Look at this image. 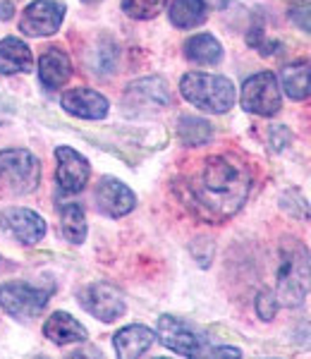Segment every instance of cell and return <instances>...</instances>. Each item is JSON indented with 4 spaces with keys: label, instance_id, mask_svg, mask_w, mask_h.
Returning a JSON list of instances; mask_svg holds the SVG:
<instances>
[{
    "label": "cell",
    "instance_id": "26",
    "mask_svg": "<svg viewBox=\"0 0 311 359\" xmlns=\"http://www.w3.org/2000/svg\"><path fill=\"white\" fill-rule=\"evenodd\" d=\"M290 17H292V22H295L299 29H304V32L311 34V8H297V10H292Z\"/></svg>",
    "mask_w": 311,
    "mask_h": 359
},
{
    "label": "cell",
    "instance_id": "7",
    "mask_svg": "<svg viewBox=\"0 0 311 359\" xmlns=\"http://www.w3.org/2000/svg\"><path fill=\"white\" fill-rule=\"evenodd\" d=\"M158 340L168 350L177 352L182 357H199L206 355V340L197 328H192L187 321H180L175 316L158 318Z\"/></svg>",
    "mask_w": 311,
    "mask_h": 359
},
{
    "label": "cell",
    "instance_id": "9",
    "mask_svg": "<svg viewBox=\"0 0 311 359\" xmlns=\"http://www.w3.org/2000/svg\"><path fill=\"white\" fill-rule=\"evenodd\" d=\"M65 20V5L55 0H36L25 10L20 29L29 36H50L60 29Z\"/></svg>",
    "mask_w": 311,
    "mask_h": 359
},
{
    "label": "cell",
    "instance_id": "21",
    "mask_svg": "<svg viewBox=\"0 0 311 359\" xmlns=\"http://www.w3.org/2000/svg\"><path fill=\"white\" fill-rule=\"evenodd\" d=\"M184 55L199 65H216L223 57V46L211 34H197L184 43Z\"/></svg>",
    "mask_w": 311,
    "mask_h": 359
},
{
    "label": "cell",
    "instance_id": "1",
    "mask_svg": "<svg viewBox=\"0 0 311 359\" xmlns=\"http://www.w3.org/2000/svg\"><path fill=\"white\" fill-rule=\"evenodd\" d=\"M249 168L235 156L218 154L199 163L197 170L187 177L184 189L192 208L204 218L223 221L237 213L249 196Z\"/></svg>",
    "mask_w": 311,
    "mask_h": 359
},
{
    "label": "cell",
    "instance_id": "3",
    "mask_svg": "<svg viewBox=\"0 0 311 359\" xmlns=\"http://www.w3.org/2000/svg\"><path fill=\"white\" fill-rule=\"evenodd\" d=\"M182 96L206 113H228L235 106V86L228 77L209 72H187L180 82Z\"/></svg>",
    "mask_w": 311,
    "mask_h": 359
},
{
    "label": "cell",
    "instance_id": "6",
    "mask_svg": "<svg viewBox=\"0 0 311 359\" xmlns=\"http://www.w3.org/2000/svg\"><path fill=\"white\" fill-rule=\"evenodd\" d=\"M50 292L27 283H8L0 285V306L15 318H34L48 304Z\"/></svg>",
    "mask_w": 311,
    "mask_h": 359
},
{
    "label": "cell",
    "instance_id": "4",
    "mask_svg": "<svg viewBox=\"0 0 311 359\" xmlns=\"http://www.w3.org/2000/svg\"><path fill=\"white\" fill-rule=\"evenodd\" d=\"M41 168L39 161L25 149L0 151V187L10 194H27L39 187Z\"/></svg>",
    "mask_w": 311,
    "mask_h": 359
},
{
    "label": "cell",
    "instance_id": "28",
    "mask_svg": "<svg viewBox=\"0 0 311 359\" xmlns=\"http://www.w3.org/2000/svg\"><path fill=\"white\" fill-rule=\"evenodd\" d=\"M84 3H99V0H84Z\"/></svg>",
    "mask_w": 311,
    "mask_h": 359
},
{
    "label": "cell",
    "instance_id": "27",
    "mask_svg": "<svg viewBox=\"0 0 311 359\" xmlns=\"http://www.w3.org/2000/svg\"><path fill=\"white\" fill-rule=\"evenodd\" d=\"M206 355H233V357H240L242 352L237 347H213V350H206Z\"/></svg>",
    "mask_w": 311,
    "mask_h": 359
},
{
    "label": "cell",
    "instance_id": "8",
    "mask_svg": "<svg viewBox=\"0 0 311 359\" xmlns=\"http://www.w3.org/2000/svg\"><path fill=\"white\" fill-rule=\"evenodd\" d=\"M79 302L91 316L111 323L125 314V297L111 283H91L79 290Z\"/></svg>",
    "mask_w": 311,
    "mask_h": 359
},
{
    "label": "cell",
    "instance_id": "10",
    "mask_svg": "<svg viewBox=\"0 0 311 359\" xmlns=\"http://www.w3.org/2000/svg\"><path fill=\"white\" fill-rule=\"evenodd\" d=\"M55 161H57V170H55V180L60 184V189L65 194H77L82 192L89 182V161L84 158L79 151H74L70 147H60L55 151Z\"/></svg>",
    "mask_w": 311,
    "mask_h": 359
},
{
    "label": "cell",
    "instance_id": "17",
    "mask_svg": "<svg viewBox=\"0 0 311 359\" xmlns=\"http://www.w3.org/2000/svg\"><path fill=\"white\" fill-rule=\"evenodd\" d=\"M43 333L55 345H70V343H84L86 328L74 316L65 314V311H55L43 323Z\"/></svg>",
    "mask_w": 311,
    "mask_h": 359
},
{
    "label": "cell",
    "instance_id": "16",
    "mask_svg": "<svg viewBox=\"0 0 311 359\" xmlns=\"http://www.w3.org/2000/svg\"><path fill=\"white\" fill-rule=\"evenodd\" d=\"M125 101H127V106H134V108H144V111H148V108H163L168 106L170 96H168V86H165L163 79L158 77H151V79H141V82H134L127 89V96H125Z\"/></svg>",
    "mask_w": 311,
    "mask_h": 359
},
{
    "label": "cell",
    "instance_id": "24",
    "mask_svg": "<svg viewBox=\"0 0 311 359\" xmlns=\"http://www.w3.org/2000/svg\"><path fill=\"white\" fill-rule=\"evenodd\" d=\"M168 0H123V10L134 20H151L165 8Z\"/></svg>",
    "mask_w": 311,
    "mask_h": 359
},
{
    "label": "cell",
    "instance_id": "5",
    "mask_svg": "<svg viewBox=\"0 0 311 359\" xmlns=\"http://www.w3.org/2000/svg\"><path fill=\"white\" fill-rule=\"evenodd\" d=\"M242 108L247 113L263 115L270 118L280 111L283 106V96H280V86L273 72H256L242 86V98H240Z\"/></svg>",
    "mask_w": 311,
    "mask_h": 359
},
{
    "label": "cell",
    "instance_id": "23",
    "mask_svg": "<svg viewBox=\"0 0 311 359\" xmlns=\"http://www.w3.org/2000/svg\"><path fill=\"white\" fill-rule=\"evenodd\" d=\"M177 132H180L184 147H201L211 139L213 127L201 118H182L180 125H177Z\"/></svg>",
    "mask_w": 311,
    "mask_h": 359
},
{
    "label": "cell",
    "instance_id": "15",
    "mask_svg": "<svg viewBox=\"0 0 311 359\" xmlns=\"http://www.w3.org/2000/svg\"><path fill=\"white\" fill-rule=\"evenodd\" d=\"M156 343V333L151 328L141 326V323H134V326H125L123 331L115 333L113 345L115 352H118L120 359H137L141 357L144 352L151 350V345Z\"/></svg>",
    "mask_w": 311,
    "mask_h": 359
},
{
    "label": "cell",
    "instance_id": "20",
    "mask_svg": "<svg viewBox=\"0 0 311 359\" xmlns=\"http://www.w3.org/2000/svg\"><path fill=\"white\" fill-rule=\"evenodd\" d=\"M209 17L206 0H172L170 5V22L177 29H194L204 25Z\"/></svg>",
    "mask_w": 311,
    "mask_h": 359
},
{
    "label": "cell",
    "instance_id": "18",
    "mask_svg": "<svg viewBox=\"0 0 311 359\" xmlns=\"http://www.w3.org/2000/svg\"><path fill=\"white\" fill-rule=\"evenodd\" d=\"M34 65V57L29 46L22 39L8 36L0 41V74L29 72Z\"/></svg>",
    "mask_w": 311,
    "mask_h": 359
},
{
    "label": "cell",
    "instance_id": "13",
    "mask_svg": "<svg viewBox=\"0 0 311 359\" xmlns=\"http://www.w3.org/2000/svg\"><path fill=\"white\" fill-rule=\"evenodd\" d=\"M72 77V62L70 55L62 48H46L41 60H39V79L48 91H57L67 84V79Z\"/></svg>",
    "mask_w": 311,
    "mask_h": 359
},
{
    "label": "cell",
    "instance_id": "2",
    "mask_svg": "<svg viewBox=\"0 0 311 359\" xmlns=\"http://www.w3.org/2000/svg\"><path fill=\"white\" fill-rule=\"evenodd\" d=\"M311 292V254L299 240L280 245V264L275 276V299L285 306H299Z\"/></svg>",
    "mask_w": 311,
    "mask_h": 359
},
{
    "label": "cell",
    "instance_id": "22",
    "mask_svg": "<svg viewBox=\"0 0 311 359\" xmlns=\"http://www.w3.org/2000/svg\"><path fill=\"white\" fill-rule=\"evenodd\" d=\"M60 223H62V235L72 245H82L86 237V216L84 208L79 204H62L60 206Z\"/></svg>",
    "mask_w": 311,
    "mask_h": 359
},
{
    "label": "cell",
    "instance_id": "12",
    "mask_svg": "<svg viewBox=\"0 0 311 359\" xmlns=\"http://www.w3.org/2000/svg\"><path fill=\"white\" fill-rule=\"evenodd\" d=\"M0 225L13 233L22 245H36L46 235V221L29 208H5L0 213Z\"/></svg>",
    "mask_w": 311,
    "mask_h": 359
},
{
    "label": "cell",
    "instance_id": "25",
    "mask_svg": "<svg viewBox=\"0 0 311 359\" xmlns=\"http://www.w3.org/2000/svg\"><path fill=\"white\" fill-rule=\"evenodd\" d=\"M278 299H275L273 292H258L256 297V314L263 318V321H273L275 311H278Z\"/></svg>",
    "mask_w": 311,
    "mask_h": 359
},
{
    "label": "cell",
    "instance_id": "11",
    "mask_svg": "<svg viewBox=\"0 0 311 359\" xmlns=\"http://www.w3.org/2000/svg\"><path fill=\"white\" fill-rule=\"evenodd\" d=\"M94 199H96V206H99L101 211L111 218L127 216L137 204L134 192H132L127 184L120 182V180H115V177H103L101 180L99 187H96Z\"/></svg>",
    "mask_w": 311,
    "mask_h": 359
},
{
    "label": "cell",
    "instance_id": "19",
    "mask_svg": "<svg viewBox=\"0 0 311 359\" xmlns=\"http://www.w3.org/2000/svg\"><path fill=\"white\" fill-rule=\"evenodd\" d=\"M280 84L283 91L292 101H304L311 96V62L309 60H299L287 65L280 72Z\"/></svg>",
    "mask_w": 311,
    "mask_h": 359
},
{
    "label": "cell",
    "instance_id": "14",
    "mask_svg": "<svg viewBox=\"0 0 311 359\" xmlns=\"http://www.w3.org/2000/svg\"><path fill=\"white\" fill-rule=\"evenodd\" d=\"M62 108L74 118L101 120L108 115V98L94 89H72L62 96Z\"/></svg>",
    "mask_w": 311,
    "mask_h": 359
}]
</instances>
